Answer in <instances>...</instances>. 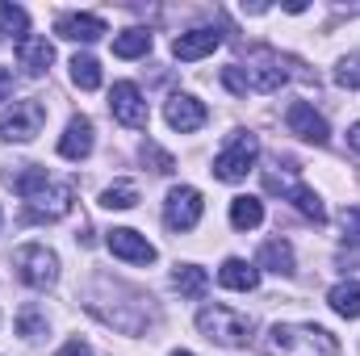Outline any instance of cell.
I'll use <instances>...</instances> for the list:
<instances>
[{
  "label": "cell",
  "mask_w": 360,
  "mask_h": 356,
  "mask_svg": "<svg viewBox=\"0 0 360 356\" xmlns=\"http://www.w3.org/2000/svg\"><path fill=\"white\" fill-rule=\"evenodd\" d=\"M327 302H331V310H335L340 319H360V281H340V285H331Z\"/></svg>",
  "instance_id": "18"
},
{
  "label": "cell",
  "mask_w": 360,
  "mask_h": 356,
  "mask_svg": "<svg viewBox=\"0 0 360 356\" xmlns=\"http://www.w3.org/2000/svg\"><path fill=\"white\" fill-rule=\"evenodd\" d=\"M256 160H260V139L239 130V134L231 139V147L214 160V177L226 180V184H239V180H248V172H252Z\"/></svg>",
  "instance_id": "4"
},
{
  "label": "cell",
  "mask_w": 360,
  "mask_h": 356,
  "mask_svg": "<svg viewBox=\"0 0 360 356\" xmlns=\"http://www.w3.org/2000/svg\"><path fill=\"white\" fill-rule=\"evenodd\" d=\"M17 331H21L25 340H42V336H46V319H42L34 306H25V310L17 314Z\"/></svg>",
  "instance_id": "29"
},
{
  "label": "cell",
  "mask_w": 360,
  "mask_h": 356,
  "mask_svg": "<svg viewBox=\"0 0 360 356\" xmlns=\"http://www.w3.org/2000/svg\"><path fill=\"white\" fill-rule=\"evenodd\" d=\"M201 210H205V201H201V193L193 184H176L164 197V222L172 231H193L201 222Z\"/></svg>",
  "instance_id": "6"
},
{
  "label": "cell",
  "mask_w": 360,
  "mask_h": 356,
  "mask_svg": "<svg viewBox=\"0 0 360 356\" xmlns=\"http://www.w3.org/2000/svg\"><path fill=\"white\" fill-rule=\"evenodd\" d=\"M285 126H289V134H297V139H306V143H314V147H323V143L331 139L327 117H323V113H314V105H310V101H293V105H289V113H285Z\"/></svg>",
  "instance_id": "9"
},
{
  "label": "cell",
  "mask_w": 360,
  "mask_h": 356,
  "mask_svg": "<svg viewBox=\"0 0 360 356\" xmlns=\"http://www.w3.org/2000/svg\"><path fill=\"white\" fill-rule=\"evenodd\" d=\"M222 46V30H214V25H201V30H188V34H180L176 42H172V55H176L180 63H193V59H205V55H214Z\"/></svg>",
  "instance_id": "12"
},
{
  "label": "cell",
  "mask_w": 360,
  "mask_h": 356,
  "mask_svg": "<svg viewBox=\"0 0 360 356\" xmlns=\"http://www.w3.org/2000/svg\"><path fill=\"white\" fill-rule=\"evenodd\" d=\"M197 331L205 340L222 344V348H239L252 336V319L239 314V310H231V306H201L197 310Z\"/></svg>",
  "instance_id": "2"
},
{
  "label": "cell",
  "mask_w": 360,
  "mask_h": 356,
  "mask_svg": "<svg viewBox=\"0 0 360 356\" xmlns=\"http://www.w3.org/2000/svg\"><path fill=\"white\" fill-rule=\"evenodd\" d=\"M151 51V34L147 30H122L117 38H113V55L117 59H139V55H147Z\"/></svg>",
  "instance_id": "23"
},
{
  "label": "cell",
  "mask_w": 360,
  "mask_h": 356,
  "mask_svg": "<svg viewBox=\"0 0 360 356\" xmlns=\"http://www.w3.org/2000/svg\"><path fill=\"white\" fill-rule=\"evenodd\" d=\"M105 243H109V252L117 256V260H126V265H155V248L147 243V235H139V231H130V227H113L109 235H105Z\"/></svg>",
  "instance_id": "10"
},
{
  "label": "cell",
  "mask_w": 360,
  "mask_h": 356,
  "mask_svg": "<svg viewBox=\"0 0 360 356\" xmlns=\"http://www.w3.org/2000/svg\"><path fill=\"white\" fill-rule=\"evenodd\" d=\"M17 63L25 68V76H46V72H51V63H55V46H51L46 38L30 34V38H21V42H17Z\"/></svg>",
  "instance_id": "13"
},
{
  "label": "cell",
  "mask_w": 360,
  "mask_h": 356,
  "mask_svg": "<svg viewBox=\"0 0 360 356\" xmlns=\"http://www.w3.org/2000/svg\"><path fill=\"white\" fill-rule=\"evenodd\" d=\"M42 122H46V105H42L38 96L13 101V105L0 113V139H8V143H30V139L42 130Z\"/></svg>",
  "instance_id": "3"
},
{
  "label": "cell",
  "mask_w": 360,
  "mask_h": 356,
  "mask_svg": "<svg viewBox=\"0 0 360 356\" xmlns=\"http://www.w3.org/2000/svg\"><path fill=\"white\" fill-rule=\"evenodd\" d=\"M55 356H92V348L84 344V340H68V344H63Z\"/></svg>",
  "instance_id": "32"
},
{
  "label": "cell",
  "mask_w": 360,
  "mask_h": 356,
  "mask_svg": "<svg viewBox=\"0 0 360 356\" xmlns=\"http://www.w3.org/2000/svg\"><path fill=\"white\" fill-rule=\"evenodd\" d=\"M260 268L289 276V272H293V248H289L285 239H269V243L260 248Z\"/></svg>",
  "instance_id": "20"
},
{
  "label": "cell",
  "mask_w": 360,
  "mask_h": 356,
  "mask_svg": "<svg viewBox=\"0 0 360 356\" xmlns=\"http://www.w3.org/2000/svg\"><path fill=\"white\" fill-rule=\"evenodd\" d=\"M172 356H193V352H172Z\"/></svg>",
  "instance_id": "35"
},
{
  "label": "cell",
  "mask_w": 360,
  "mask_h": 356,
  "mask_svg": "<svg viewBox=\"0 0 360 356\" xmlns=\"http://www.w3.org/2000/svg\"><path fill=\"white\" fill-rule=\"evenodd\" d=\"M264 222V201L260 197H235L231 201V227L235 231H256Z\"/></svg>",
  "instance_id": "19"
},
{
  "label": "cell",
  "mask_w": 360,
  "mask_h": 356,
  "mask_svg": "<svg viewBox=\"0 0 360 356\" xmlns=\"http://www.w3.org/2000/svg\"><path fill=\"white\" fill-rule=\"evenodd\" d=\"M344 239L352 248H360V205H348L344 210Z\"/></svg>",
  "instance_id": "31"
},
{
  "label": "cell",
  "mask_w": 360,
  "mask_h": 356,
  "mask_svg": "<svg viewBox=\"0 0 360 356\" xmlns=\"http://www.w3.org/2000/svg\"><path fill=\"white\" fill-rule=\"evenodd\" d=\"M0 222H4V218H0Z\"/></svg>",
  "instance_id": "36"
},
{
  "label": "cell",
  "mask_w": 360,
  "mask_h": 356,
  "mask_svg": "<svg viewBox=\"0 0 360 356\" xmlns=\"http://www.w3.org/2000/svg\"><path fill=\"white\" fill-rule=\"evenodd\" d=\"M285 197H289V201H293V205H297V210L310 218V222H327V210H323V201H319V193H314V189H306V184H293Z\"/></svg>",
  "instance_id": "26"
},
{
  "label": "cell",
  "mask_w": 360,
  "mask_h": 356,
  "mask_svg": "<svg viewBox=\"0 0 360 356\" xmlns=\"http://www.w3.org/2000/svg\"><path fill=\"white\" fill-rule=\"evenodd\" d=\"M101 205H105V210H134V205H139V184H130V180L109 184V189L101 193Z\"/></svg>",
  "instance_id": "25"
},
{
  "label": "cell",
  "mask_w": 360,
  "mask_h": 356,
  "mask_svg": "<svg viewBox=\"0 0 360 356\" xmlns=\"http://www.w3.org/2000/svg\"><path fill=\"white\" fill-rule=\"evenodd\" d=\"M13 96V68H0V101Z\"/></svg>",
  "instance_id": "33"
},
{
  "label": "cell",
  "mask_w": 360,
  "mask_h": 356,
  "mask_svg": "<svg viewBox=\"0 0 360 356\" xmlns=\"http://www.w3.org/2000/svg\"><path fill=\"white\" fill-rule=\"evenodd\" d=\"M272 356H340V340L319 323H276L269 331Z\"/></svg>",
  "instance_id": "1"
},
{
  "label": "cell",
  "mask_w": 360,
  "mask_h": 356,
  "mask_svg": "<svg viewBox=\"0 0 360 356\" xmlns=\"http://www.w3.org/2000/svg\"><path fill=\"white\" fill-rule=\"evenodd\" d=\"M239 76H243L248 92H272V89H281V84L289 80V72L281 68V59H256V63L239 68Z\"/></svg>",
  "instance_id": "14"
},
{
  "label": "cell",
  "mask_w": 360,
  "mask_h": 356,
  "mask_svg": "<svg viewBox=\"0 0 360 356\" xmlns=\"http://www.w3.org/2000/svg\"><path fill=\"white\" fill-rule=\"evenodd\" d=\"M59 155L63 160H89L92 155V122L89 117H72L68 122V130H63V139H59Z\"/></svg>",
  "instance_id": "16"
},
{
  "label": "cell",
  "mask_w": 360,
  "mask_h": 356,
  "mask_svg": "<svg viewBox=\"0 0 360 356\" xmlns=\"http://www.w3.org/2000/svg\"><path fill=\"white\" fill-rule=\"evenodd\" d=\"M13 265H17V272H21V281L34 285V289H51V285L59 281V256H55L51 248H42V243L17 248Z\"/></svg>",
  "instance_id": "5"
},
{
  "label": "cell",
  "mask_w": 360,
  "mask_h": 356,
  "mask_svg": "<svg viewBox=\"0 0 360 356\" xmlns=\"http://www.w3.org/2000/svg\"><path fill=\"white\" fill-rule=\"evenodd\" d=\"M172 285H176L180 298H201V293H205V285H210V276H205V268H197V265H176Z\"/></svg>",
  "instance_id": "22"
},
{
  "label": "cell",
  "mask_w": 360,
  "mask_h": 356,
  "mask_svg": "<svg viewBox=\"0 0 360 356\" xmlns=\"http://www.w3.org/2000/svg\"><path fill=\"white\" fill-rule=\"evenodd\" d=\"M335 80H340L344 89H360V55L340 59V68H335Z\"/></svg>",
  "instance_id": "30"
},
{
  "label": "cell",
  "mask_w": 360,
  "mask_h": 356,
  "mask_svg": "<svg viewBox=\"0 0 360 356\" xmlns=\"http://www.w3.org/2000/svg\"><path fill=\"white\" fill-rule=\"evenodd\" d=\"M218 285H226V289H239V293H252V289L260 285V268L248 265V260H239V256H231L226 265L218 268Z\"/></svg>",
  "instance_id": "17"
},
{
  "label": "cell",
  "mask_w": 360,
  "mask_h": 356,
  "mask_svg": "<svg viewBox=\"0 0 360 356\" xmlns=\"http://www.w3.org/2000/svg\"><path fill=\"white\" fill-rule=\"evenodd\" d=\"M72 84L84 89V92L101 89V63H96L92 55H76V59H72Z\"/></svg>",
  "instance_id": "27"
},
{
  "label": "cell",
  "mask_w": 360,
  "mask_h": 356,
  "mask_svg": "<svg viewBox=\"0 0 360 356\" xmlns=\"http://www.w3.org/2000/svg\"><path fill=\"white\" fill-rule=\"evenodd\" d=\"M139 155H143V164H147L151 172H164V177H168V172L176 168V160H172V155H168V151H164L160 143H151V139H147V143L139 147Z\"/></svg>",
  "instance_id": "28"
},
{
  "label": "cell",
  "mask_w": 360,
  "mask_h": 356,
  "mask_svg": "<svg viewBox=\"0 0 360 356\" xmlns=\"http://www.w3.org/2000/svg\"><path fill=\"white\" fill-rule=\"evenodd\" d=\"M348 143H352V151H360V122L348 130Z\"/></svg>",
  "instance_id": "34"
},
{
  "label": "cell",
  "mask_w": 360,
  "mask_h": 356,
  "mask_svg": "<svg viewBox=\"0 0 360 356\" xmlns=\"http://www.w3.org/2000/svg\"><path fill=\"white\" fill-rule=\"evenodd\" d=\"M109 109H113V117L122 122V126H130V130H147V101H143V92L134 80H117L113 92H109Z\"/></svg>",
  "instance_id": "8"
},
{
  "label": "cell",
  "mask_w": 360,
  "mask_h": 356,
  "mask_svg": "<svg viewBox=\"0 0 360 356\" xmlns=\"http://www.w3.org/2000/svg\"><path fill=\"white\" fill-rule=\"evenodd\" d=\"M164 117H168V126L180 130V134H193V130H201L205 126V105L197 101V96H188V92H172L168 96V105H164Z\"/></svg>",
  "instance_id": "11"
},
{
  "label": "cell",
  "mask_w": 360,
  "mask_h": 356,
  "mask_svg": "<svg viewBox=\"0 0 360 356\" xmlns=\"http://www.w3.org/2000/svg\"><path fill=\"white\" fill-rule=\"evenodd\" d=\"M0 34H8V38H30V17H25V8L21 4H8V0H0Z\"/></svg>",
  "instance_id": "24"
},
{
  "label": "cell",
  "mask_w": 360,
  "mask_h": 356,
  "mask_svg": "<svg viewBox=\"0 0 360 356\" xmlns=\"http://www.w3.org/2000/svg\"><path fill=\"white\" fill-rule=\"evenodd\" d=\"M55 34L59 38H72V42H96L105 34V21L96 13H63L55 21Z\"/></svg>",
  "instance_id": "15"
},
{
  "label": "cell",
  "mask_w": 360,
  "mask_h": 356,
  "mask_svg": "<svg viewBox=\"0 0 360 356\" xmlns=\"http://www.w3.org/2000/svg\"><path fill=\"white\" fill-rule=\"evenodd\" d=\"M8 184H13V193H17V197H25V201H30V197H38V193L51 184V177H46V168H38V164H25L17 177H8Z\"/></svg>",
  "instance_id": "21"
},
{
  "label": "cell",
  "mask_w": 360,
  "mask_h": 356,
  "mask_svg": "<svg viewBox=\"0 0 360 356\" xmlns=\"http://www.w3.org/2000/svg\"><path fill=\"white\" fill-rule=\"evenodd\" d=\"M72 184H46L38 197H30L25 201V214H21V222H55V218H63L68 210H72Z\"/></svg>",
  "instance_id": "7"
}]
</instances>
